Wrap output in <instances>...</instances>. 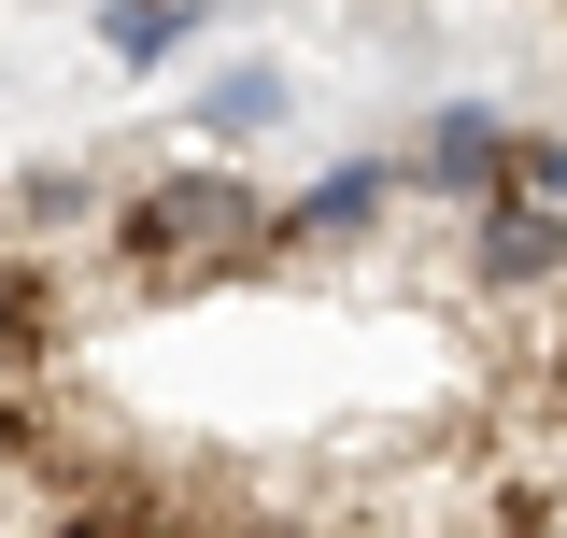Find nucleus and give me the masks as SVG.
<instances>
[{
	"label": "nucleus",
	"instance_id": "obj_1",
	"mask_svg": "<svg viewBox=\"0 0 567 538\" xmlns=\"http://www.w3.org/2000/svg\"><path fill=\"white\" fill-rule=\"evenodd\" d=\"M270 269V185H241V170H142L128 199H114V241H100V283H114V312H156V298H227V283H256Z\"/></svg>",
	"mask_w": 567,
	"mask_h": 538
},
{
	"label": "nucleus",
	"instance_id": "obj_2",
	"mask_svg": "<svg viewBox=\"0 0 567 538\" xmlns=\"http://www.w3.org/2000/svg\"><path fill=\"white\" fill-rule=\"evenodd\" d=\"M468 269H483L496 298H567V199H539V185H483Z\"/></svg>",
	"mask_w": 567,
	"mask_h": 538
},
{
	"label": "nucleus",
	"instance_id": "obj_3",
	"mask_svg": "<svg viewBox=\"0 0 567 538\" xmlns=\"http://www.w3.org/2000/svg\"><path fill=\"white\" fill-rule=\"evenodd\" d=\"M425 185H454V199H483V185H511V142H496L483 114H440V128H425Z\"/></svg>",
	"mask_w": 567,
	"mask_h": 538
},
{
	"label": "nucleus",
	"instance_id": "obj_4",
	"mask_svg": "<svg viewBox=\"0 0 567 538\" xmlns=\"http://www.w3.org/2000/svg\"><path fill=\"white\" fill-rule=\"evenodd\" d=\"M185 29H199V0H114V14H100V43H114V58H171Z\"/></svg>",
	"mask_w": 567,
	"mask_h": 538
},
{
	"label": "nucleus",
	"instance_id": "obj_5",
	"mask_svg": "<svg viewBox=\"0 0 567 538\" xmlns=\"http://www.w3.org/2000/svg\"><path fill=\"white\" fill-rule=\"evenodd\" d=\"M511 185H539V199H567V142H511Z\"/></svg>",
	"mask_w": 567,
	"mask_h": 538
},
{
	"label": "nucleus",
	"instance_id": "obj_6",
	"mask_svg": "<svg viewBox=\"0 0 567 538\" xmlns=\"http://www.w3.org/2000/svg\"><path fill=\"white\" fill-rule=\"evenodd\" d=\"M29 538H43V525H29Z\"/></svg>",
	"mask_w": 567,
	"mask_h": 538
}]
</instances>
